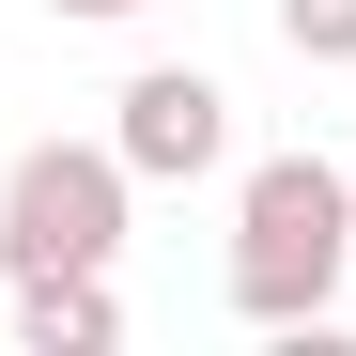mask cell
Segmentation results:
<instances>
[{"instance_id":"6da1fadb","label":"cell","mask_w":356,"mask_h":356,"mask_svg":"<svg viewBox=\"0 0 356 356\" xmlns=\"http://www.w3.org/2000/svg\"><path fill=\"white\" fill-rule=\"evenodd\" d=\"M356 279V170L341 155H264L232 186V310L279 341H325V294Z\"/></svg>"},{"instance_id":"7a4b0ae2","label":"cell","mask_w":356,"mask_h":356,"mask_svg":"<svg viewBox=\"0 0 356 356\" xmlns=\"http://www.w3.org/2000/svg\"><path fill=\"white\" fill-rule=\"evenodd\" d=\"M124 202L140 170L108 140H31L0 170V279H63V264H124Z\"/></svg>"},{"instance_id":"3957f363","label":"cell","mask_w":356,"mask_h":356,"mask_svg":"<svg viewBox=\"0 0 356 356\" xmlns=\"http://www.w3.org/2000/svg\"><path fill=\"white\" fill-rule=\"evenodd\" d=\"M108 108H124V124H108V155H124L140 186H202V170L232 155V93H217L202 63H140Z\"/></svg>"},{"instance_id":"277c9868","label":"cell","mask_w":356,"mask_h":356,"mask_svg":"<svg viewBox=\"0 0 356 356\" xmlns=\"http://www.w3.org/2000/svg\"><path fill=\"white\" fill-rule=\"evenodd\" d=\"M16 341H31V356H108V341H124V294H108V264L16 279Z\"/></svg>"},{"instance_id":"5b68a950","label":"cell","mask_w":356,"mask_h":356,"mask_svg":"<svg viewBox=\"0 0 356 356\" xmlns=\"http://www.w3.org/2000/svg\"><path fill=\"white\" fill-rule=\"evenodd\" d=\"M279 47L294 63H356V0H279Z\"/></svg>"},{"instance_id":"8992f818","label":"cell","mask_w":356,"mask_h":356,"mask_svg":"<svg viewBox=\"0 0 356 356\" xmlns=\"http://www.w3.org/2000/svg\"><path fill=\"white\" fill-rule=\"evenodd\" d=\"M47 16H78V31H108V16H140V0H47Z\"/></svg>"}]
</instances>
